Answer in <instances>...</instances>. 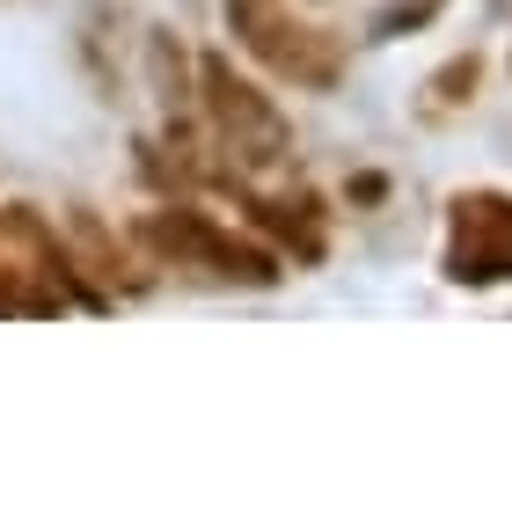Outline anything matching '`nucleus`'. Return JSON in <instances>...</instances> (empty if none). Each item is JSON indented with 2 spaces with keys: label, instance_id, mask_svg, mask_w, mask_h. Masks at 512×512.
Returning <instances> with one entry per match:
<instances>
[{
  "label": "nucleus",
  "instance_id": "obj_1",
  "mask_svg": "<svg viewBox=\"0 0 512 512\" xmlns=\"http://www.w3.org/2000/svg\"><path fill=\"white\" fill-rule=\"evenodd\" d=\"M227 22H235V37L293 88H330L344 74L337 37H322L315 22H293L286 0H227Z\"/></svg>",
  "mask_w": 512,
  "mask_h": 512
},
{
  "label": "nucleus",
  "instance_id": "obj_2",
  "mask_svg": "<svg viewBox=\"0 0 512 512\" xmlns=\"http://www.w3.org/2000/svg\"><path fill=\"white\" fill-rule=\"evenodd\" d=\"M198 88H205V118H213L220 147L235 154V169H278V161L293 154V132L271 110V96H256L227 59H205L198 66Z\"/></svg>",
  "mask_w": 512,
  "mask_h": 512
},
{
  "label": "nucleus",
  "instance_id": "obj_3",
  "mask_svg": "<svg viewBox=\"0 0 512 512\" xmlns=\"http://www.w3.org/2000/svg\"><path fill=\"white\" fill-rule=\"evenodd\" d=\"M447 278H461V286L512 278V198H505V191H461V198H454Z\"/></svg>",
  "mask_w": 512,
  "mask_h": 512
},
{
  "label": "nucleus",
  "instance_id": "obj_4",
  "mask_svg": "<svg viewBox=\"0 0 512 512\" xmlns=\"http://www.w3.org/2000/svg\"><path fill=\"white\" fill-rule=\"evenodd\" d=\"M476 81H483V59L469 52V59H454V66H439V74H432V96H439V103H469Z\"/></svg>",
  "mask_w": 512,
  "mask_h": 512
},
{
  "label": "nucleus",
  "instance_id": "obj_5",
  "mask_svg": "<svg viewBox=\"0 0 512 512\" xmlns=\"http://www.w3.org/2000/svg\"><path fill=\"white\" fill-rule=\"evenodd\" d=\"M439 15V0H395V8L374 22V37H395V30H417V22H432Z\"/></svg>",
  "mask_w": 512,
  "mask_h": 512
}]
</instances>
